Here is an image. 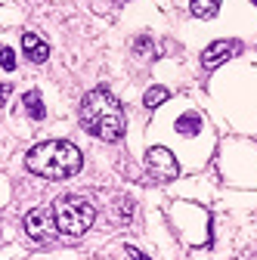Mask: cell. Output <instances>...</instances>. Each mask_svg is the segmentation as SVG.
I'll use <instances>...</instances> for the list:
<instances>
[{"mask_svg": "<svg viewBox=\"0 0 257 260\" xmlns=\"http://www.w3.org/2000/svg\"><path fill=\"white\" fill-rule=\"evenodd\" d=\"M168 96H171L168 87H149L146 96H143V103H146V109H158L162 103H168Z\"/></svg>", "mask_w": 257, "mask_h": 260, "instance_id": "obj_9", "label": "cell"}, {"mask_svg": "<svg viewBox=\"0 0 257 260\" xmlns=\"http://www.w3.org/2000/svg\"><path fill=\"white\" fill-rule=\"evenodd\" d=\"M177 130H180V134H186V137L199 134V130H202V121H199V115H186V118H180V121H177Z\"/></svg>", "mask_w": 257, "mask_h": 260, "instance_id": "obj_11", "label": "cell"}, {"mask_svg": "<svg viewBox=\"0 0 257 260\" xmlns=\"http://www.w3.org/2000/svg\"><path fill=\"white\" fill-rule=\"evenodd\" d=\"M10 93H13V84L7 81V84H0V109L7 106V100H10Z\"/></svg>", "mask_w": 257, "mask_h": 260, "instance_id": "obj_13", "label": "cell"}, {"mask_svg": "<svg viewBox=\"0 0 257 260\" xmlns=\"http://www.w3.org/2000/svg\"><path fill=\"white\" fill-rule=\"evenodd\" d=\"M220 10V0H192V16L199 19H211Z\"/></svg>", "mask_w": 257, "mask_h": 260, "instance_id": "obj_10", "label": "cell"}, {"mask_svg": "<svg viewBox=\"0 0 257 260\" xmlns=\"http://www.w3.org/2000/svg\"><path fill=\"white\" fill-rule=\"evenodd\" d=\"M22 50L31 62H47V56H50V44L41 35H35V31H25L22 35Z\"/></svg>", "mask_w": 257, "mask_h": 260, "instance_id": "obj_7", "label": "cell"}, {"mask_svg": "<svg viewBox=\"0 0 257 260\" xmlns=\"http://www.w3.org/2000/svg\"><path fill=\"white\" fill-rule=\"evenodd\" d=\"M242 44L239 41H214L205 53H202V62H205V69H214V65H220L223 59H230L233 53H239Z\"/></svg>", "mask_w": 257, "mask_h": 260, "instance_id": "obj_6", "label": "cell"}, {"mask_svg": "<svg viewBox=\"0 0 257 260\" xmlns=\"http://www.w3.org/2000/svg\"><path fill=\"white\" fill-rule=\"evenodd\" d=\"M0 65H4L7 72H13V69H16V53H13L10 47H4V50H0Z\"/></svg>", "mask_w": 257, "mask_h": 260, "instance_id": "obj_12", "label": "cell"}, {"mask_svg": "<svg viewBox=\"0 0 257 260\" xmlns=\"http://www.w3.org/2000/svg\"><path fill=\"white\" fill-rule=\"evenodd\" d=\"M22 106H25L28 118H35V121H41V118L47 115V109H44V100H41V93H38V90H28V93L22 96Z\"/></svg>", "mask_w": 257, "mask_h": 260, "instance_id": "obj_8", "label": "cell"}, {"mask_svg": "<svg viewBox=\"0 0 257 260\" xmlns=\"http://www.w3.org/2000/svg\"><path fill=\"white\" fill-rule=\"evenodd\" d=\"M146 171H149L158 183H171V180H177L180 165H177V158H174L165 146H152V149L146 152Z\"/></svg>", "mask_w": 257, "mask_h": 260, "instance_id": "obj_4", "label": "cell"}, {"mask_svg": "<svg viewBox=\"0 0 257 260\" xmlns=\"http://www.w3.org/2000/svg\"><path fill=\"white\" fill-rule=\"evenodd\" d=\"M81 124L87 134H93L96 140L115 143L124 137V112L121 103L106 90V87H93L84 100H81Z\"/></svg>", "mask_w": 257, "mask_h": 260, "instance_id": "obj_1", "label": "cell"}, {"mask_svg": "<svg viewBox=\"0 0 257 260\" xmlns=\"http://www.w3.org/2000/svg\"><path fill=\"white\" fill-rule=\"evenodd\" d=\"M53 220H56V233L69 236V239H78L93 226L96 211H93V205L87 199H81V195H66V199L53 202Z\"/></svg>", "mask_w": 257, "mask_h": 260, "instance_id": "obj_3", "label": "cell"}, {"mask_svg": "<svg viewBox=\"0 0 257 260\" xmlns=\"http://www.w3.org/2000/svg\"><path fill=\"white\" fill-rule=\"evenodd\" d=\"M25 233L35 242H50L56 236V220H53V208H31L25 214Z\"/></svg>", "mask_w": 257, "mask_h": 260, "instance_id": "obj_5", "label": "cell"}, {"mask_svg": "<svg viewBox=\"0 0 257 260\" xmlns=\"http://www.w3.org/2000/svg\"><path fill=\"white\" fill-rule=\"evenodd\" d=\"M127 257H131V260H149L143 251H137V248H127Z\"/></svg>", "mask_w": 257, "mask_h": 260, "instance_id": "obj_15", "label": "cell"}, {"mask_svg": "<svg viewBox=\"0 0 257 260\" xmlns=\"http://www.w3.org/2000/svg\"><path fill=\"white\" fill-rule=\"evenodd\" d=\"M137 53H152V41L149 38H140L137 41Z\"/></svg>", "mask_w": 257, "mask_h": 260, "instance_id": "obj_14", "label": "cell"}, {"mask_svg": "<svg viewBox=\"0 0 257 260\" xmlns=\"http://www.w3.org/2000/svg\"><path fill=\"white\" fill-rule=\"evenodd\" d=\"M84 155L69 140H47L25 155V168L44 180H69L81 171Z\"/></svg>", "mask_w": 257, "mask_h": 260, "instance_id": "obj_2", "label": "cell"}]
</instances>
